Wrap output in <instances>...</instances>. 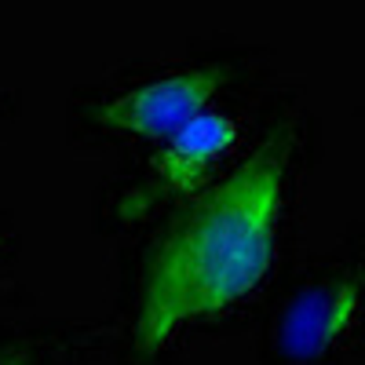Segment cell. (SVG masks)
<instances>
[{
  "label": "cell",
  "mask_w": 365,
  "mask_h": 365,
  "mask_svg": "<svg viewBox=\"0 0 365 365\" xmlns=\"http://www.w3.org/2000/svg\"><path fill=\"white\" fill-rule=\"evenodd\" d=\"M289 135H270L259 150L197 197L168 227L146 274L135 340L165 347L175 332L249 296L270 267L282 212Z\"/></svg>",
  "instance_id": "6da1fadb"
},
{
  "label": "cell",
  "mask_w": 365,
  "mask_h": 365,
  "mask_svg": "<svg viewBox=\"0 0 365 365\" xmlns=\"http://www.w3.org/2000/svg\"><path fill=\"white\" fill-rule=\"evenodd\" d=\"M220 81H223L220 70H179V73L158 77L106 103L103 120L146 139L172 135L187 120L205 113L208 99L220 91Z\"/></svg>",
  "instance_id": "7a4b0ae2"
},
{
  "label": "cell",
  "mask_w": 365,
  "mask_h": 365,
  "mask_svg": "<svg viewBox=\"0 0 365 365\" xmlns=\"http://www.w3.org/2000/svg\"><path fill=\"white\" fill-rule=\"evenodd\" d=\"M234 139H237L234 120L227 113L205 110L168 135L165 150L154 158V172L172 194H190L201 182V175L208 172V165L220 161L234 146Z\"/></svg>",
  "instance_id": "3957f363"
},
{
  "label": "cell",
  "mask_w": 365,
  "mask_h": 365,
  "mask_svg": "<svg viewBox=\"0 0 365 365\" xmlns=\"http://www.w3.org/2000/svg\"><path fill=\"white\" fill-rule=\"evenodd\" d=\"M358 285H322L303 292L282 325V347L289 358H318L332 340L347 329V322L358 311Z\"/></svg>",
  "instance_id": "277c9868"
},
{
  "label": "cell",
  "mask_w": 365,
  "mask_h": 365,
  "mask_svg": "<svg viewBox=\"0 0 365 365\" xmlns=\"http://www.w3.org/2000/svg\"><path fill=\"white\" fill-rule=\"evenodd\" d=\"M0 365H22L19 358H0Z\"/></svg>",
  "instance_id": "5b68a950"
}]
</instances>
